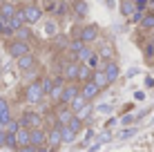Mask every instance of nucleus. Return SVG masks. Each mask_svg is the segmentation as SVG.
<instances>
[{
	"label": "nucleus",
	"instance_id": "obj_30",
	"mask_svg": "<svg viewBox=\"0 0 154 152\" xmlns=\"http://www.w3.org/2000/svg\"><path fill=\"white\" fill-rule=\"evenodd\" d=\"M67 128H69V130H74V132H83V128H85V121H83V119L81 116H76V114H74V119H72V121L69 123H67Z\"/></svg>",
	"mask_w": 154,
	"mask_h": 152
},
{
	"label": "nucleus",
	"instance_id": "obj_57",
	"mask_svg": "<svg viewBox=\"0 0 154 152\" xmlns=\"http://www.w3.org/2000/svg\"><path fill=\"white\" fill-rule=\"evenodd\" d=\"M0 128H2V125H0Z\"/></svg>",
	"mask_w": 154,
	"mask_h": 152
},
{
	"label": "nucleus",
	"instance_id": "obj_28",
	"mask_svg": "<svg viewBox=\"0 0 154 152\" xmlns=\"http://www.w3.org/2000/svg\"><path fill=\"white\" fill-rule=\"evenodd\" d=\"M40 87H42V94L49 96L51 90H54V76H42L40 78Z\"/></svg>",
	"mask_w": 154,
	"mask_h": 152
},
{
	"label": "nucleus",
	"instance_id": "obj_17",
	"mask_svg": "<svg viewBox=\"0 0 154 152\" xmlns=\"http://www.w3.org/2000/svg\"><path fill=\"white\" fill-rule=\"evenodd\" d=\"M23 25H27V23H25V14H23V9L18 7V11H16V14L11 16V18L7 20V27L11 29V31H16V29H20V27H23Z\"/></svg>",
	"mask_w": 154,
	"mask_h": 152
},
{
	"label": "nucleus",
	"instance_id": "obj_9",
	"mask_svg": "<svg viewBox=\"0 0 154 152\" xmlns=\"http://www.w3.org/2000/svg\"><path fill=\"white\" fill-rule=\"evenodd\" d=\"M76 74H78V63H76V60H65L60 76L65 78L67 83H76Z\"/></svg>",
	"mask_w": 154,
	"mask_h": 152
},
{
	"label": "nucleus",
	"instance_id": "obj_14",
	"mask_svg": "<svg viewBox=\"0 0 154 152\" xmlns=\"http://www.w3.org/2000/svg\"><path fill=\"white\" fill-rule=\"evenodd\" d=\"M9 121H11V103L5 96H0V125L5 128Z\"/></svg>",
	"mask_w": 154,
	"mask_h": 152
},
{
	"label": "nucleus",
	"instance_id": "obj_21",
	"mask_svg": "<svg viewBox=\"0 0 154 152\" xmlns=\"http://www.w3.org/2000/svg\"><path fill=\"white\" fill-rule=\"evenodd\" d=\"M14 38H18V40H25V43H29L31 38H34V31H31L29 25H23L20 29H16L14 31Z\"/></svg>",
	"mask_w": 154,
	"mask_h": 152
},
{
	"label": "nucleus",
	"instance_id": "obj_36",
	"mask_svg": "<svg viewBox=\"0 0 154 152\" xmlns=\"http://www.w3.org/2000/svg\"><path fill=\"white\" fill-rule=\"evenodd\" d=\"M18 128H20V123L16 121V119H11V121L5 125V132H11V134H16V132H18Z\"/></svg>",
	"mask_w": 154,
	"mask_h": 152
},
{
	"label": "nucleus",
	"instance_id": "obj_6",
	"mask_svg": "<svg viewBox=\"0 0 154 152\" xmlns=\"http://www.w3.org/2000/svg\"><path fill=\"white\" fill-rule=\"evenodd\" d=\"M81 94V85L78 83H65V87H63V94H60V105H69L74 98Z\"/></svg>",
	"mask_w": 154,
	"mask_h": 152
},
{
	"label": "nucleus",
	"instance_id": "obj_47",
	"mask_svg": "<svg viewBox=\"0 0 154 152\" xmlns=\"http://www.w3.org/2000/svg\"><path fill=\"white\" fill-rule=\"evenodd\" d=\"M18 152H36V145H25V148H18Z\"/></svg>",
	"mask_w": 154,
	"mask_h": 152
},
{
	"label": "nucleus",
	"instance_id": "obj_53",
	"mask_svg": "<svg viewBox=\"0 0 154 152\" xmlns=\"http://www.w3.org/2000/svg\"><path fill=\"white\" fill-rule=\"evenodd\" d=\"M150 11H154V0H152V5H150Z\"/></svg>",
	"mask_w": 154,
	"mask_h": 152
},
{
	"label": "nucleus",
	"instance_id": "obj_58",
	"mask_svg": "<svg viewBox=\"0 0 154 152\" xmlns=\"http://www.w3.org/2000/svg\"><path fill=\"white\" fill-rule=\"evenodd\" d=\"M152 60H154V58H152Z\"/></svg>",
	"mask_w": 154,
	"mask_h": 152
},
{
	"label": "nucleus",
	"instance_id": "obj_34",
	"mask_svg": "<svg viewBox=\"0 0 154 152\" xmlns=\"http://www.w3.org/2000/svg\"><path fill=\"white\" fill-rule=\"evenodd\" d=\"M67 11H69V5L65 2V0H58V5H56V16H67Z\"/></svg>",
	"mask_w": 154,
	"mask_h": 152
},
{
	"label": "nucleus",
	"instance_id": "obj_35",
	"mask_svg": "<svg viewBox=\"0 0 154 152\" xmlns=\"http://www.w3.org/2000/svg\"><path fill=\"white\" fill-rule=\"evenodd\" d=\"M136 132H139V130H136V128H132V125H130V128H125L123 130V132H119V139L121 141H125V139H130V137H134V134Z\"/></svg>",
	"mask_w": 154,
	"mask_h": 152
},
{
	"label": "nucleus",
	"instance_id": "obj_3",
	"mask_svg": "<svg viewBox=\"0 0 154 152\" xmlns=\"http://www.w3.org/2000/svg\"><path fill=\"white\" fill-rule=\"evenodd\" d=\"M98 36H100V27L96 23H87V25H83V27H78V36L76 38H81L85 45H92V43L98 40Z\"/></svg>",
	"mask_w": 154,
	"mask_h": 152
},
{
	"label": "nucleus",
	"instance_id": "obj_1",
	"mask_svg": "<svg viewBox=\"0 0 154 152\" xmlns=\"http://www.w3.org/2000/svg\"><path fill=\"white\" fill-rule=\"evenodd\" d=\"M23 98H25V103H27V105H38V103H42L45 94H42L40 81H31V83H27V87H25V94H23Z\"/></svg>",
	"mask_w": 154,
	"mask_h": 152
},
{
	"label": "nucleus",
	"instance_id": "obj_18",
	"mask_svg": "<svg viewBox=\"0 0 154 152\" xmlns=\"http://www.w3.org/2000/svg\"><path fill=\"white\" fill-rule=\"evenodd\" d=\"M16 11H18V7H16L14 2H9V0H0V18L9 20Z\"/></svg>",
	"mask_w": 154,
	"mask_h": 152
},
{
	"label": "nucleus",
	"instance_id": "obj_10",
	"mask_svg": "<svg viewBox=\"0 0 154 152\" xmlns=\"http://www.w3.org/2000/svg\"><path fill=\"white\" fill-rule=\"evenodd\" d=\"M47 143V130L45 128H31L29 130V145H45Z\"/></svg>",
	"mask_w": 154,
	"mask_h": 152
},
{
	"label": "nucleus",
	"instance_id": "obj_26",
	"mask_svg": "<svg viewBox=\"0 0 154 152\" xmlns=\"http://www.w3.org/2000/svg\"><path fill=\"white\" fill-rule=\"evenodd\" d=\"M42 29H45V36H47V38L58 36V23H56V20H47V23L42 25Z\"/></svg>",
	"mask_w": 154,
	"mask_h": 152
},
{
	"label": "nucleus",
	"instance_id": "obj_5",
	"mask_svg": "<svg viewBox=\"0 0 154 152\" xmlns=\"http://www.w3.org/2000/svg\"><path fill=\"white\" fill-rule=\"evenodd\" d=\"M18 123L23 125V128H42V114L34 112V110H25L23 116L18 119Z\"/></svg>",
	"mask_w": 154,
	"mask_h": 152
},
{
	"label": "nucleus",
	"instance_id": "obj_42",
	"mask_svg": "<svg viewBox=\"0 0 154 152\" xmlns=\"http://www.w3.org/2000/svg\"><path fill=\"white\" fill-rule=\"evenodd\" d=\"M136 121V116H132V114H123V116H121V123L123 125H132Z\"/></svg>",
	"mask_w": 154,
	"mask_h": 152
},
{
	"label": "nucleus",
	"instance_id": "obj_4",
	"mask_svg": "<svg viewBox=\"0 0 154 152\" xmlns=\"http://www.w3.org/2000/svg\"><path fill=\"white\" fill-rule=\"evenodd\" d=\"M29 51H31V45H29V43H25V40L14 38V40H9V43H7V54L11 56V58H16V60H18L20 56L29 54Z\"/></svg>",
	"mask_w": 154,
	"mask_h": 152
},
{
	"label": "nucleus",
	"instance_id": "obj_56",
	"mask_svg": "<svg viewBox=\"0 0 154 152\" xmlns=\"http://www.w3.org/2000/svg\"><path fill=\"white\" fill-rule=\"evenodd\" d=\"M0 65H2V63H0Z\"/></svg>",
	"mask_w": 154,
	"mask_h": 152
},
{
	"label": "nucleus",
	"instance_id": "obj_12",
	"mask_svg": "<svg viewBox=\"0 0 154 152\" xmlns=\"http://www.w3.org/2000/svg\"><path fill=\"white\" fill-rule=\"evenodd\" d=\"M16 63H18V70H20V72H31V70H36V65H38V58L29 51V54L20 56Z\"/></svg>",
	"mask_w": 154,
	"mask_h": 152
},
{
	"label": "nucleus",
	"instance_id": "obj_46",
	"mask_svg": "<svg viewBox=\"0 0 154 152\" xmlns=\"http://www.w3.org/2000/svg\"><path fill=\"white\" fill-rule=\"evenodd\" d=\"M5 137H7V132H5V128H0V148H5Z\"/></svg>",
	"mask_w": 154,
	"mask_h": 152
},
{
	"label": "nucleus",
	"instance_id": "obj_51",
	"mask_svg": "<svg viewBox=\"0 0 154 152\" xmlns=\"http://www.w3.org/2000/svg\"><path fill=\"white\" fill-rule=\"evenodd\" d=\"M36 152H51V150L47 148V145H38V148H36Z\"/></svg>",
	"mask_w": 154,
	"mask_h": 152
},
{
	"label": "nucleus",
	"instance_id": "obj_8",
	"mask_svg": "<svg viewBox=\"0 0 154 152\" xmlns=\"http://www.w3.org/2000/svg\"><path fill=\"white\" fill-rule=\"evenodd\" d=\"M47 148H49L51 152L58 150L63 145V139H60V128H58V123H54V128H49L47 130Z\"/></svg>",
	"mask_w": 154,
	"mask_h": 152
},
{
	"label": "nucleus",
	"instance_id": "obj_27",
	"mask_svg": "<svg viewBox=\"0 0 154 152\" xmlns=\"http://www.w3.org/2000/svg\"><path fill=\"white\" fill-rule=\"evenodd\" d=\"M94 54V47H89V45H85L81 51H76V63H87L89 60V56Z\"/></svg>",
	"mask_w": 154,
	"mask_h": 152
},
{
	"label": "nucleus",
	"instance_id": "obj_50",
	"mask_svg": "<svg viewBox=\"0 0 154 152\" xmlns=\"http://www.w3.org/2000/svg\"><path fill=\"white\" fill-rule=\"evenodd\" d=\"M145 85H147V87H154V78H152V76L145 78Z\"/></svg>",
	"mask_w": 154,
	"mask_h": 152
},
{
	"label": "nucleus",
	"instance_id": "obj_44",
	"mask_svg": "<svg viewBox=\"0 0 154 152\" xmlns=\"http://www.w3.org/2000/svg\"><path fill=\"white\" fill-rule=\"evenodd\" d=\"M147 2H150V0H134V5H136V9H143V11H145V7H147Z\"/></svg>",
	"mask_w": 154,
	"mask_h": 152
},
{
	"label": "nucleus",
	"instance_id": "obj_29",
	"mask_svg": "<svg viewBox=\"0 0 154 152\" xmlns=\"http://www.w3.org/2000/svg\"><path fill=\"white\" fill-rule=\"evenodd\" d=\"M85 105H87V101H85V96H83V94H78V96L69 103V107H72V112H74V114H78Z\"/></svg>",
	"mask_w": 154,
	"mask_h": 152
},
{
	"label": "nucleus",
	"instance_id": "obj_25",
	"mask_svg": "<svg viewBox=\"0 0 154 152\" xmlns=\"http://www.w3.org/2000/svg\"><path fill=\"white\" fill-rule=\"evenodd\" d=\"M141 29H145V31H152L154 29V11H145V16H143V20H141Z\"/></svg>",
	"mask_w": 154,
	"mask_h": 152
},
{
	"label": "nucleus",
	"instance_id": "obj_49",
	"mask_svg": "<svg viewBox=\"0 0 154 152\" xmlns=\"http://www.w3.org/2000/svg\"><path fill=\"white\" fill-rule=\"evenodd\" d=\"M145 98V92H134V101H143Z\"/></svg>",
	"mask_w": 154,
	"mask_h": 152
},
{
	"label": "nucleus",
	"instance_id": "obj_13",
	"mask_svg": "<svg viewBox=\"0 0 154 152\" xmlns=\"http://www.w3.org/2000/svg\"><path fill=\"white\" fill-rule=\"evenodd\" d=\"M56 123L58 125H67V123H69L72 121V119H74V112H72V107L69 105H60V107H58L56 110Z\"/></svg>",
	"mask_w": 154,
	"mask_h": 152
},
{
	"label": "nucleus",
	"instance_id": "obj_37",
	"mask_svg": "<svg viewBox=\"0 0 154 152\" xmlns=\"http://www.w3.org/2000/svg\"><path fill=\"white\" fill-rule=\"evenodd\" d=\"M143 16H145V11H143V9H136L134 14L130 16V23H134V25H139L141 20H143Z\"/></svg>",
	"mask_w": 154,
	"mask_h": 152
},
{
	"label": "nucleus",
	"instance_id": "obj_20",
	"mask_svg": "<svg viewBox=\"0 0 154 152\" xmlns=\"http://www.w3.org/2000/svg\"><path fill=\"white\" fill-rule=\"evenodd\" d=\"M92 67H87L85 63H78V74H76V83H87V81H92Z\"/></svg>",
	"mask_w": 154,
	"mask_h": 152
},
{
	"label": "nucleus",
	"instance_id": "obj_24",
	"mask_svg": "<svg viewBox=\"0 0 154 152\" xmlns=\"http://www.w3.org/2000/svg\"><path fill=\"white\" fill-rule=\"evenodd\" d=\"M60 128V139H63V143H74L76 141V132L74 130H69L67 125H58Z\"/></svg>",
	"mask_w": 154,
	"mask_h": 152
},
{
	"label": "nucleus",
	"instance_id": "obj_32",
	"mask_svg": "<svg viewBox=\"0 0 154 152\" xmlns=\"http://www.w3.org/2000/svg\"><path fill=\"white\" fill-rule=\"evenodd\" d=\"M85 65H87V67H92V70H100V67H103V60H100V56L96 54V51H94V54L89 56V60L85 63Z\"/></svg>",
	"mask_w": 154,
	"mask_h": 152
},
{
	"label": "nucleus",
	"instance_id": "obj_41",
	"mask_svg": "<svg viewBox=\"0 0 154 152\" xmlns=\"http://www.w3.org/2000/svg\"><path fill=\"white\" fill-rule=\"evenodd\" d=\"M94 137H96V132H94V130L89 128L87 132H85V139H83V148H85V145H87V143H89V141H92Z\"/></svg>",
	"mask_w": 154,
	"mask_h": 152
},
{
	"label": "nucleus",
	"instance_id": "obj_11",
	"mask_svg": "<svg viewBox=\"0 0 154 152\" xmlns=\"http://www.w3.org/2000/svg\"><path fill=\"white\" fill-rule=\"evenodd\" d=\"M100 70L105 72V76L109 78V83H116V81H119V76H121V67H119V63H116V60L103 63V67H100Z\"/></svg>",
	"mask_w": 154,
	"mask_h": 152
},
{
	"label": "nucleus",
	"instance_id": "obj_19",
	"mask_svg": "<svg viewBox=\"0 0 154 152\" xmlns=\"http://www.w3.org/2000/svg\"><path fill=\"white\" fill-rule=\"evenodd\" d=\"M72 11H74V16H76V18H85V16L89 14V5H87V0H74Z\"/></svg>",
	"mask_w": 154,
	"mask_h": 152
},
{
	"label": "nucleus",
	"instance_id": "obj_48",
	"mask_svg": "<svg viewBox=\"0 0 154 152\" xmlns=\"http://www.w3.org/2000/svg\"><path fill=\"white\" fill-rule=\"evenodd\" d=\"M100 145H103V143H100V141L96 139V143H94V145H92V148H89L87 152H98V150H100Z\"/></svg>",
	"mask_w": 154,
	"mask_h": 152
},
{
	"label": "nucleus",
	"instance_id": "obj_16",
	"mask_svg": "<svg viewBox=\"0 0 154 152\" xmlns=\"http://www.w3.org/2000/svg\"><path fill=\"white\" fill-rule=\"evenodd\" d=\"M92 83L98 87V90H105V87L112 85V83H109V78L105 76V72H103V70H94V72H92Z\"/></svg>",
	"mask_w": 154,
	"mask_h": 152
},
{
	"label": "nucleus",
	"instance_id": "obj_45",
	"mask_svg": "<svg viewBox=\"0 0 154 152\" xmlns=\"http://www.w3.org/2000/svg\"><path fill=\"white\" fill-rule=\"evenodd\" d=\"M96 110H98V112H103V114H107V112H112V105H98Z\"/></svg>",
	"mask_w": 154,
	"mask_h": 152
},
{
	"label": "nucleus",
	"instance_id": "obj_33",
	"mask_svg": "<svg viewBox=\"0 0 154 152\" xmlns=\"http://www.w3.org/2000/svg\"><path fill=\"white\" fill-rule=\"evenodd\" d=\"M5 148H7V150H18V141H16V134L7 132V137H5Z\"/></svg>",
	"mask_w": 154,
	"mask_h": 152
},
{
	"label": "nucleus",
	"instance_id": "obj_15",
	"mask_svg": "<svg viewBox=\"0 0 154 152\" xmlns=\"http://www.w3.org/2000/svg\"><path fill=\"white\" fill-rule=\"evenodd\" d=\"M81 94L85 96V101H87V103H92L94 98H96L98 94H100V90H98L96 85H94L92 81H87V83H83V85H81Z\"/></svg>",
	"mask_w": 154,
	"mask_h": 152
},
{
	"label": "nucleus",
	"instance_id": "obj_7",
	"mask_svg": "<svg viewBox=\"0 0 154 152\" xmlns=\"http://www.w3.org/2000/svg\"><path fill=\"white\" fill-rule=\"evenodd\" d=\"M94 51L100 56V60H103V63L116 60V49H114V45L109 43V40H100V43H98V49H94Z\"/></svg>",
	"mask_w": 154,
	"mask_h": 152
},
{
	"label": "nucleus",
	"instance_id": "obj_39",
	"mask_svg": "<svg viewBox=\"0 0 154 152\" xmlns=\"http://www.w3.org/2000/svg\"><path fill=\"white\" fill-rule=\"evenodd\" d=\"M143 54H145V58H150V60L154 58V43H152V40L143 47Z\"/></svg>",
	"mask_w": 154,
	"mask_h": 152
},
{
	"label": "nucleus",
	"instance_id": "obj_31",
	"mask_svg": "<svg viewBox=\"0 0 154 152\" xmlns=\"http://www.w3.org/2000/svg\"><path fill=\"white\" fill-rule=\"evenodd\" d=\"M83 47H85V43H83L81 38H72L69 43H67V51H72V54H76V51H81Z\"/></svg>",
	"mask_w": 154,
	"mask_h": 152
},
{
	"label": "nucleus",
	"instance_id": "obj_52",
	"mask_svg": "<svg viewBox=\"0 0 154 152\" xmlns=\"http://www.w3.org/2000/svg\"><path fill=\"white\" fill-rule=\"evenodd\" d=\"M105 5H107V9H114V7H116L114 0H105Z\"/></svg>",
	"mask_w": 154,
	"mask_h": 152
},
{
	"label": "nucleus",
	"instance_id": "obj_43",
	"mask_svg": "<svg viewBox=\"0 0 154 152\" xmlns=\"http://www.w3.org/2000/svg\"><path fill=\"white\" fill-rule=\"evenodd\" d=\"M98 141H100V143H107V141H112V134H109V132L98 134Z\"/></svg>",
	"mask_w": 154,
	"mask_h": 152
},
{
	"label": "nucleus",
	"instance_id": "obj_55",
	"mask_svg": "<svg viewBox=\"0 0 154 152\" xmlns=\"http://www.w3.org/2000/svg\"><path fill=\"white\" fill-rule=\"evenodd\" d=\"M23 2H29V0H23Z\"/></svg>",
	"mask_w": 154,
	"mask_h": 152
},
{
	"label": "nucleus",
	"instance_id": "obj_22",
	"mask_svg": "<svg viewBox=\"0 0 154 152\" xmlns=\"http://www.w3.org/2000/svg\"><path fill=\"white\" fill-rule=\"evenodd\" d=\"M16 141H18V148L29 145V128H23V125H20L18 132H16Z\"/></svg>",
	"mask_w": 154,
	"mask_h": 152
},
{
	"label": "nucleus",
	"instance_id": "obj_23",
	"mask_svg": "<svg viewBox=\"0 0 154 152\" xmlns=\"http://www.w3.org/2000/svg\"><path fill=\"white\" fill-rule=\"evenodd\" d=\"M121 16H125V18H130L132 14L136 11V5H134V0H121Z\"/></svg>",
	"mask_w": 154,
	"mask_h": 152
},
{
	"label": "nucleus",
	"instance_id": "obj_40",
	"mask_svg": "<svg viewBox=\"0 0 154 152\" xmlns=\"http://www.w3.org/2000/svg\"><path fill=\"white\" fill-rule=\"evenodd\" d=\"M56 5H58V0H45V7H42V11L54 14V11H56Z\"/></svg>",
	"mask_w": 154,
	"mask_h": 152
},
{
	"label": "nucleus",
	"instance_id": "obj_2",
	"mask_svg": "<svg viewBox=\"0 0 154 152\" xmlns=\"http://www.w3.org/2000/svg\"><path fill=\"white\" fill-rule=\"evenodd\" d=\"M20 9H23V14H25V23H27L29 27H31V25H36V23H40V20H42V14H45L40 5L31 2V0H29V2H25Z\"/></svg>",
	"mask_w": 154,
	"mask_h": 152
},
{
	"label": "nucleus",
	"instance_id": "obj_38",
	"mask_svg": "<svg viewBox=\"0 0 154 152\" xmlns=\"http://www.w3.org/2000/svg\"><path fill=\"white\" fill-rule=\"evenodd\" d=\"M0 36H14V31L7 27V20L0 18Z\"/></svg>",
	"mask_w": 154,
	"mask_h": 152
},
{
	"label": "nucleus",
	"instance_id": "obj_54",
	"mask_svg": "<svg viewBox=\"0 0 154 152\" xmlns=\"http://www.w3.org/2000/svg\"><path fill=\"white\" fill-rule=\"evenodd\" d=\"M150 40H152V43H154V29H152V38H150Z\"/></svg>",
	"mask_w": 154,
	"mask_h": 152
}]
</instances>
